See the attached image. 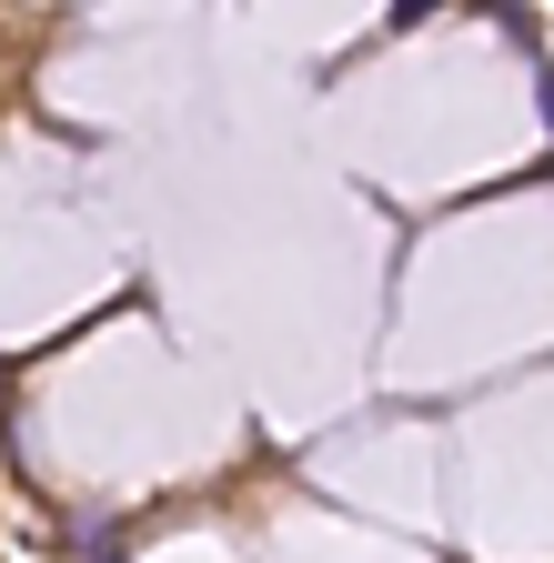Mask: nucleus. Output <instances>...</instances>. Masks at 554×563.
<instances>
[]
</instances>
